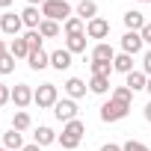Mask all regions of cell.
Instances as JSON below:
<instances>
[{"label": "cell", "instance_id": "1", "mask_svg": "<svg viewBox=\"0 0 151 151\" xmlns=\"http://www.w3.org/2000/svg\"><path fill=\"white\" fill-rule=\"evenodd\" d=\"M83 133H86V124L80 122V119H74V122H68V124H62V133H59V145L65 148V151H74L80 145V139H83Z\"/></svg>", "mask_w": 151, "mask_h": 151}, {"label": "cell", "instance_id": "2", "mask_svg": "<svg viewBox=\"0 0 151 151\" xmlns=\"http://www.w3.org/2000/svg\"><path fill=\"white\" fill-rule=\"evenodd\" d=\"M42 15L47 18V21H68L71 15H74V9H71V3H68V0H45V3H42Z\"/></svg>", "mask_w": 151, "mask_h": 151}, {"label": "cell", "instance_id": "3", "mask_svg": "<svg viewBox=\"0 0 151 151\" xmlns=\"http://www.w3.org/2000/svg\"><path fill=\"white\" fill-rule=\"evenodd\" d=\"M56 101H59V92H56L53 83H42V86L33 92V104H36L39 110H47V107H53Z\"/></svg>", "mask_w": 151, "mask_h": 151}, {"label": "cell", "instance_id": "4", "mask_svg": "<svg viewBox=\"0 0 151 151\" xmlns=\"http://www.w3.org/2000/svg\"><path fill=\"white\" fill-rule=\"evenodd\" d=\"M127 113H130V107L122 104V101H116V98H110V101L101 104V122H122Z\"/></svg>", "mask_w": 151, "mask_h": 151}, {"label": "cell", "instance_id": "5", "mask_svg": "<svg viewBox=\"0 0 151 151\" xmlns=\"http://www.w3.org/2000/svg\"><path fill=\"white\" fill-rule=\"evenodd\" d=\"M53 116H56L62 124L74 122V119H77V101H71V98H59V101L53 104Z\"/></svg>", "mask_w": 151, "mask_h": 151}, {"label": "cell", "instance_id": "6", "mask_svg": "<svg viewBox=\"0 0 151 151\" xmlns=\"http://www.w3.org/2000/svg\"><path fill=\"white\" fill-rule=\"evenodd\" d=\"M21 27H24V21H21V15H15V12H3V15H0V33H6V36H12V39H18V33H21Z\"/></svg>", "mask_w": 151, "mask_h": 151}, {"label": "cell", "instance_id": "7", "mask_svg": "<svg viewBox=\"0 0 151 151\" xmlns=\"http://www.w3.org/2000/svg\"><path fill=\"white\" fill-rule=\"evenodd\" d=\"M142 36L139 33H133V30H127L124 36H122V53H130V56H136V53H142Z\"/></svg>", "mask_w": 151, "mask_h": 151}, {"label": "cell", "instance_id": "8", "mask_svg": "<svg viewBox=\"0 0 151 151\" xmlns=\"http://www.w3.org/2000/svg\"><path fill=\"white\" fill-rule=\"evenodd\" d=\"M12 104H15L18 110L30 107V104H33V89H30L27 83H18V86L12 89Z\"/></svg>", "mask_w": 151, "mask_h": 151}, {"label": "cell", "instance_id": "9", "mask_svg": "<svg viewBox=\"0 0 151 151\" xmlns=\"http://www.w3.org/2000/svg\"><path fill=\"white\" fill-rule=\"evenodd\" d=\"M86 36H89V39H107V36H110V21L92 18V21L86 24Z\"/></svg>", "mask_w": 151, "mask_h": 151}, {"label": "cell", "instance_id": "10", "mask_svg": "<svg viewBox=\"0 0 151 151\" xmlns=\"http://www.w3.org/2000/svg\"><path fill=\"white\" fill-rule=\"evenodd\" d=\"M124 86L130 89V92H142L145 86H148V74L145 71H130V74H124Z\"/></svg>", "mask_w": 151, "mask_h": 151}, {"label": "cell", "instance_id": "11", "mask_svg": "<svg viewBox=\"0 0 151 151\" xmlns=\"http://www.w3.org/2000/svg\"><path fill=\"white\" fill-rule=\"evenodd\" d=\"M86 89H89V83H83L80 77H68V80H65V95H68L71 101L83 98V95H86Z\"/></svg>", "mask_w": 151, "mask_h": 151}, {"label": "cell", "instance_id": "12", "mask_svg": "<svg viewBox=\"0 0 151 151\" xmlns=\"http://www.w3.org/2000/svg\"><path fill=\"white\" fill-rule=\"evenodd\" d=\"M74 15H77L80 21H92V18H98V3H95V0H80V3H77V9H74Z\"/></svg>", "mask_w": 151, "mask_h": 151}, {"label": "cell", "instance_id": "13", "mask_svg": "<svg viewBox=\"0 0 151 151\" xmlns=\"http://www.w3.org/2000/svg\"><path fill=\"white\" fill-rule=\"evenodd\" d=\"M21 21H24V27L39 30V24L45 21V15H42V9H39V6H27V9L21 12Z\"/></svg>", "mask_w": 151, "mask_h": 151}, {"label": "cell", "instance_id": "14", "mask_svg": "<svg viewBox=\"0 0 151 151\" xmlns=\"http://www.w3.org/2000/svg\"><path fill=\"white\" fill-rule=\"evenodd\" d=\"M71 50H65V47H59V50H53L50 53V65L56 68V71H65V68H71Z\"/></svg>", "mask_w": 151, "mask_h": 151}, {"label": "cell", "instance_id": "15", "mask_svg": "<svg viewBox=\"0 0 151 151\" xmlns=\"http://www.w3.org/2000/svg\"><path fill=\"white\" fill-rule=\"evenodd\" d=\"M86 45H89V36L80 33V36H65V50L71 53H86Z\"/></svg>", "mask_w": 151, "mask_h": 151}, {"label": "cell", "instance_id": "16", "mask_svg": "<svg viewBox=\"0 0 151 151\" xmlns=\"http://www.w3.org/2000/svg\"><path fill=\"white\" fill-rule=\"evenodd\" d=\"M3 148H6V151H21V148H24V136H21V130L9 127V133H3Z\"/></svg>", "mask_w": 151, "mask_h": 151}, {"label": "cell", "instance_id": "17", "mask_svg": "<svg viewBox=\"0 0 151 151\" xmlns=\"http://www.w3.org/2000/svg\"><path fill=\"white\" fill-rule=\"evenodd\" d=\"M9 53H12L15 59H27V56H30V45H27V39H24V36L12 39V42H9Z\"/></svg>", "mask_w": 151, "mask_h": 151}, {"label": "cell", "instance_id": "18", "mask_svg": "<svg viewBox=\"0 0 151 151\" xmlns=\"http://www.w3.org/2000/svg\"><path fill=\"white\" fill-rule=\"evenodd\" d=\"M27 62H30V68H33V71H42V68H47V65H50V53H45V50H30Z\"/></svg>", "mask_w": 151, "mask_h": 151}, {"label": "cell", "instance_id": "19", "mask_svg": "<svg viewBox=\"0 0 151 151\" xmlns=\"http://www.w3.org/2000/svg\"><path fill=\"white\" fill-rule=\"evenodd\" d=\"M56 139H59V136H56L50 127H45V124H42V127H36V133H33V142H36V145H42V148H45V145H53Z\"/></svg>", "mask_w": 151, "mask_h": 151}, {"label": "cell", "instance_id": "20", "mask_svg": "<svg viewBox=\"0 0 151 151\" xmlns=\"http://www.w3.org/2000/svg\"><path fill=\"white\" fill-rule=\"evenodd\" d=\"M148 21L142 18V12H136V9H130V12H124V27L127 30H133V33H139L142 27H145Z\"/></svg>", "mask_w": 151, "mask_h": 151}, {"label": "cell", "instance_id": "21", "mask_svg": "<svg viewBox=\"0 0 151 151\" xmlns=\"http://www.w3.org/2000/svg\"><path fill=\"white\" fill-rule=\"evenodd\" d=\"M113 71H119V74H130V71H133V56H130V53H116V59H113Z\"/></svg>", "mask_w": 151, "mask_h": 151}, {"label": "cell", "instance_id": "22", "mask_svg": "<svg viewBox=\"0 0 151 151\" xmlns=\"http://www.w3.org/2000/svg\"><path fill=\"white\" fill-rule=\"evenodd\" d=\"M62 33H65V36H80V33H86V21H80L77 15H71V18L62 24Z\"/></svg>", "mask_w": 151, "mask_h": 151}, {"label": "cell", "instance_id": "23", "mask_svg": "<svg viewBox=\"0 0 151 151\" xmlns=\"http://www.w3.org/2000/svg\"><path fill=\"white\" fill-rule=\"evenodd\" d=\"M92 59H107V62H113V59H116V50H113V45H107V42H98V45L92 47Z\"/></svg>", "mask_w": 151, "mask_h": 151}, {"label": "cell", "instance_id": "24", "mask_svg": "<svg viewBox=\"0 0 151 151\" xmlns=\"http://www.w3.org/2000/svg\"><path fill=\"white\" fill-rule=\"evenodd\" d=\"M89 92H95V95H107V92H110V77L92 74V80H89Z\"/></svg>", "mask_w": 151, "mask_h": 151}, {"label": "cell", "instance_id": "25", "mask_svg": "<svg viewBox=\"0 0 151 151\" xmlns=\"http://www.w3.org/2000/svg\"><path fill=\"white\" fill-rule=\"evenodd\" d=\"M30 124H33L30 113H27V110H15V116H12V127L24 133V130H30Z\"/></svg>", "mask_w": 151, "mask_h": 151}, {"label": "cell", "instance_id": "26", "mask_svg": "<svg viewBox=\"0 0 151 151\" xmlns=\"http://www.w3.org/2000/svg\"><path fill=\"white\" fill-rule=\"evenodd\" d=\"M39 33H42V39H56V36H59V24L45 18V21L39 24Z\"/></svg>", "mask_w": 151, "mask_h": 151}, {"label": "cell", "instance_id": "27", "mask_svg": "<svg viewBox=\"0 0 151 151\" xmlns=\"http://www.w3.org/2000/svg\"><path fill=\"white\" fill-rule=\"evenodd\" d=\"M89 68H92V74L110 77V71H113V62H107V59H92V62H89Z\"/></svg>", "mask_w": 151, "mask_h": 151}, {"label": "cell", "instance_id": "28", "mask_svg": "<svg viewBox=\"0 0 151 151\" xmlns=\"http://www.w3.org/2000/svg\"><path fill=\"white\" fill-rule=\"evenodd\" d=\"M110 98H116V101H122V104H127V107L133 104V92H130L127 86H116V89L110 92Z\"/></svg>", "mask_w": 151, "mask_h": 151}, {"label": "cell", "instance_id": "29", "mask_svg": "<svg viewBox=\"0 0 151 151\" xmlns=\"http://www.w3.org/2000/svg\"><path fill=\"white\" fill-rule=\"evenodd\" d=\"M27 45H30V50H42V33L39 30H27Z\"/></svg>", "mask_w": 151, "mask_h": 151}, {"label": "cell", "instance_id": "30", "mask_svg": "<svg viewBox=\"0 0 151 151\" xmlns=\"http://www.w3.org/2000/svg\"><path fill=\"white\" fill-rule=\"evenodd\" d=\"M15 71V56L6 53V56H0V74H12Z\"/></svg>", "mask_w": 151, "mask_h": 151}, {"label": "cell", "instance_id": "31", "mask_svg": "<svg viewBox=\"0 0 151 151\" xmlns=\"http://www.w3.org/2000/svg\"><path fill=\"white\" fill-rule=\"evenodd\" d=\"M122 148H124V151H151V148H148L145 142H139V139H127Z\"/></svg>", "mask_w": 151, "mask_h": 151}, {"label": "cell", "instance_id": "32", "mask_svg": "<svg viewBox=\"0 0 151 151\" xmlns=\"http://www.w3.org/2000/svg\"><path fill=\"white\" fill-rule=\"evenodd\" d=\"M9 101H12V89H9L6 83H0V107L9 104Z\"/></svg>", "mask_w": 151, "mask_h": 151}, {"label": "cell", "instance_id": "33", "mask_svg": "<svg viewBox=\"0 0 151 151\" xmlns=\"http://www.w3.org/2000/svg\"><path fill=\"white\" fill-rule=\"evenodd\" d=\"M142 71L151 77V50H145V53H142Z\"/></svg>", "mask_w": 151, "mask_h": 151}, {"label": "cell", "instance_id": "34", "mask_svg": "<svg viewBox=\"0 0 151 151\" xmlns=\"http://www.w3.org/2000/svg\"><path fill=\"white\" fill-rule=\"evenodd\" d=\"M139 36H142V42H145V45H151V21H148V24L139 30Z\"/></svg>", "mask_w": 151, "mask_h": 151}, {"label": "cell", "instance_id": "35", "mask_svg": "<svg viewBox=\"0 0 151 151\" xmlns=\"http://www.w3.org/2000/svg\"><path fill=\"white\" fill-rule=\"evenodd\" d=\"M101 151H124V148L116 145V142H107V145H101Z\"/></svg>", "mask_w": 151, "mask_h": 151}, {"label": "cell", "instance_id": "36", "mask_svg": "<svg viewBox=\"0 0 151 151\" xmlns=\"http://www.w3.org/2000/svg\"><path fill=\"white\" fill-rule=\"evenodd\" d=\"M21 151H42V145H36V142H30V145H24Z\"/></svg>", "mask_w": 151, "mask_h": 151}, {"label": "cell", "instance_id": "37", "mask_svg": "<svg viewBox=\"0 0 151 151\" xmlns=\"http://www.w3.org/2000/svg\"><path fill=\"white\" fill-rule=\"evenodd\" d=\"M145 122H151V101L145 104Z\"/></svg>", "mask_w": 151, "mask_h": 151}, {"label": "cell", "instance_id": "38", "mask_svg": "<svg viewBox=\"0 0 151 151\" xmlns=\"http://www.w3.org/2000/svg\"><path fill=\"white\" fill-rule=\"evenodd\" d=\"M6 53H9V47L3 45V39H0V56H6Z\"/></svg>", "mask_w": 151, "mask_h": 151}, {"label": "cell", "instance_id": "39", "mask_svg": "<svg viewBox=\"0 0 151 151\" xmlns=\"http://www.w3.org/2000/svg\"><path fill=\"white\" fill-rule=\"evenodd\" d=\"M6 6H12V0H0V9H6Z\"/></svg>", "mask_w": 151, "mask_h": 151}, {"label": "cell", "instance_id": "40", "mask_svg": "<svg viewBox=\"0 0 151 151\" xmlns=\"http://www.w3.org/2000/svg\"><path fill=\"white\" fill-rule=\"evenodd\" d=\"M39 3H45V0H27V6H39Z\"/></svg>", "mask_w": 151, "mask_h": 151}, {"label": "cell", "instance_id": "41", "mask_svg": "<svg viewBox=\"0 0 151 151\" xmlns=\"http://www.w3.org/2000/svg\"><path fill=\"white\" fill-rule=\"evenodd\" d=\"M145 92H148V95H151V77H148V86H145Z\"/></svg>", "mask_w": 151, "mask_h": 151}, {"label": "cell", "instance_id": "42", "mask_svg": "<svg viewBox=\"0 0 151 151\" xmlns=\"http://www.w3.org/2000/svg\"><path fill=\"white\" fill-rule=\"evenodd\" d=\"M139 3H151V0H139Z\"/></svg>", "mask_w": 151, "mask_h": 151}, {"label": "cell", "instance_id": "43", "mask_svg": "<svg viewBox=\"0 0 151 151\" xmlns=\"http://www.w3.org/2000/svg\"><path fill=\"white\" fill-rule=\"evenodd\" d=\"M0 151H6V148H3V142H0Z\"/></svg>", "mask_w": 151, "mask_h": 151}]
</instances>
